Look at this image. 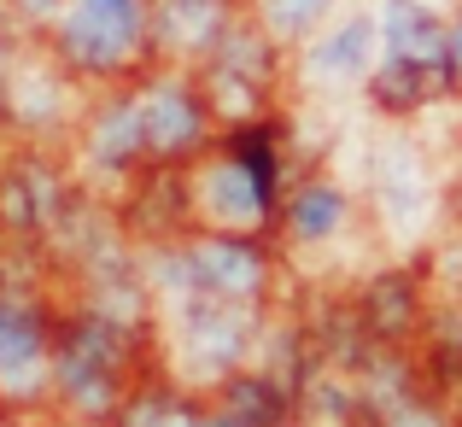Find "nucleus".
<instances>
[{"mask_svg": "<svg viewBox=\"0 0 462 427\" xmlns=\"http://www.w3.org/2000/svg\"><path fill=\"white\" fill-rule=\"evenodd\" d=\"M322 6H328V0H270V23H275V30H287V35L310 30Z\"/></svg>", "mask_w": 462, "mask_h": 427, "instance_id": "12", "label": "nucleus"}, {"mask_svg": "<svg viewBox=\"0 0 462 427\" xmlns=\"http://www.w3.org/2000/svg\"><path fill=\"white\" fill-rule=\"evenodd\" d=\"M135 0H77L70 6V47L88 59H112L135 42Z\"/></svg>", "mask_w": 462, "mask_h": 427, "instance_id": "1", "label": "nucleus"}, {"mask_svg": "<svg viewBox=\"0 0 462 427\" xmlns=\"http://www.w3.org/2000/svg\"><path fill=\"white\" fill-rule=\"evenodd\" d=\"M147 129H152V141H164V146L188 141V135H193V112H188V100H176V94H158V100L147 106Z\"/></svg>", "mask_w": 462, "mask_h": 427, "instance_id": "8", "label": "nucleus"}, {"mask_svg": "<svg viewBox=\"0 0 462 427\" xmlns=\"http://www.w3.org/2000/svg\"><path fill=\"white\" fill-rule=\"evenodd\" d=\"M217 23L211 0H170V42H205Z\"/></svg>", "mask_w": 462, "mask_h": 427, "instance_id": "9", "label": "nucleus"}, {"mask_svg": "<svg viewBox=\"0 0 462 427\" xmlns=\"http://www.w3.org/2000/svg\"><path fill=\"white\" fill-rule=\"evenodd\" d=\"M404 427H433V422H421V416H416V422H404Z\"/></svg>", "mask_w": 462, "mask_h": 427, "instance_id": "15", "label": "nucleus"}, {"mask_svg": "<svg viewBox=\"0 0 462 427\" xmlns=\"http://www.w3.org/2000/svg\"><path fill=\"white\" fill-rule=\"evenodd\" d=\"M386 42H393L398 53H428V47L439 42V30H433L428 6H410V0H393V6H386Z\"/></svg>", "mask_w": 462, "mask_h": 427, "instance_id": "4", "label": "nucleus"}, {"mask_svg": "<svg viewBox=\"0 0 462 427\" xmlns=\"http://www.w3.org/2000/svg\"><path fill=\"white\" fill-rule=\"evenodd\" d=\"M211 205H217V217H228V223H252V217H258V181H252L246 170H217L211 176Z\"/></svg>", "mask_w": 462, "mask_h": 427, "instance_id": "5", "label": "nucleus"}, {"mask_svg": "<svg viewBox=\"0 0 462 427\" xmlns=\"http://www.w3.org/2000/svg\"><path fill=\"white\" fill-rule=\"evenodd\" d=\"M135 135H141V112H117L112 124H106V135H100V153H106V158L124 153V146L135 141Z\"/></svg>", "mask_w": 462, "mask_h": 427, "instance_id": "13", "label": "nucleus"}, {"mask_svg": "<svg viewBox=\"0 0 462 427\" xmlns=\"http://www.w3.org/2000/svg\"><path fill=\"white\" fill-rule=\"evenodd\" d=\"M42 369V346H35V328L23 316H0V375L6 381H30Z\"/></svg>", "mask_w": 462, "mask_h": 427, "instance_id": "3", "label": "nucleus"}, {"mask_svg": "<svg viewBox=\"0 0 462 427\" xmlns=\"http://www.w3.org/2000/svg\"><path fill=\"white\" fill-rule=\"evenodd\" d=\"M386 205H393L398 228H421V217H428V193H421V181H393Z\"/></svg>", "mask_w": 462, "mask_h": 427, "instance_id": "11", "label": "nucleus"}, {"mask_svg": "<svg viewBox=\"0 0 462 427\" xmlns=\"http://www.w3.org/2000/svg\"><path fill=\"white\" fill-rule=\"evenodd\" d=\"M199 275L211 287H223V292H240V287L258 282V264H252L246 252H235V246H205L199 252Z\"/></svg>", "mask_w": 462, "mask_h": 427, "instance_id": "6", "label": "nucleus"}, {"mask_svg": "<svg viewBox=\"0 0 462 427\" xmlns=\"http://www.w3.org/2000/svg\"><path fill=\"white\" fill-rule=\"evenodd\" d=\"M369 59H374V23L369 18L339 23V30L316 47V70H322V77H363Z\"/></svg>", "mask_w": 462, "mask_h": 427, "instance_id": "2", "label": "nucleus"}, {"mask_svg": "<svg viewBox=\"0 0 462 427\" xmlns=\"http://www.w3.org/2000/svg\"><path fill=\"white\" fill-rule=\"evenodd\" d=\"M451 53H457V65H462V23H457V42H451Z\"/></svg>", "mask_w": 462, "mask_h": 427, "instance_id": "14", "label": "nucleus"}, {"mask_svg": "<svg viewBox=\"0 0 462 427\" xmlns=\"http://www.w3.org/2000/svg\"><path fill=\"white\" fill-rule=\"evenodd\" d=\"M193 351H211V357H228L240 339V316H223V304H211V311H193Z\"/></svg>", "mask_w": 462, "mask_h": 427, "instance_id": "7", "label": "nucleus"}, {"mask_svg": "<svg viewBox=\"0 0 462 427\" xmlns=\"http://www.w3.org/2000/svg\"><path fill=\"white\" fill-rule=\"evenodd\" d=\"M334 223H339V193L316 188V193L299 200V228H305V235H334Z\"/></svg>", "mask_w": 462, "mask_h": 427, "instance_id": "10", "label": "nucleus"}]
</instances>
